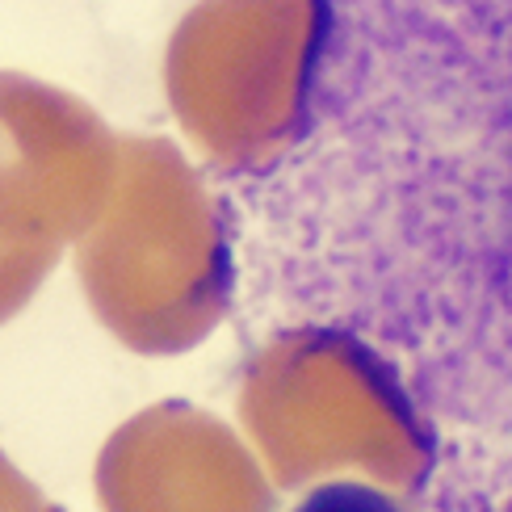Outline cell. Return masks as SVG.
I'll list each match as a JSON object with an SVG mask.
<instances>
[{
	"instance_id": "1",
	"label": "cell",
	"mask_w": 512,
	"mask_h": 512,
	"mask_svg": "<svg viewBox=\"0 0 512 512\" xmlns=\"http://www.w3.org/2000/svg\"><path fill=\"white\" fill-rule=\"evenodd\" d=\"M215 244L231 324L345 357L429 512H512V0L340 13Z\"/></svg>"
},
{
	"instance_id": "2",
	"label": "cell",
	"mask_w": 512,
	"mask_h": 512,
	"mask_svg": "<svg viewBox=\"0 0 512 512\" xmlns=\"http://www.w3.org/2000/svg\"><path fill=\"white\" fill-rule=\"evenodd\" d=\"M290 512H429L416 492L399 496L391 487H378L366 479H328L311 487Z\"/></svg>"
}]
</instances>
